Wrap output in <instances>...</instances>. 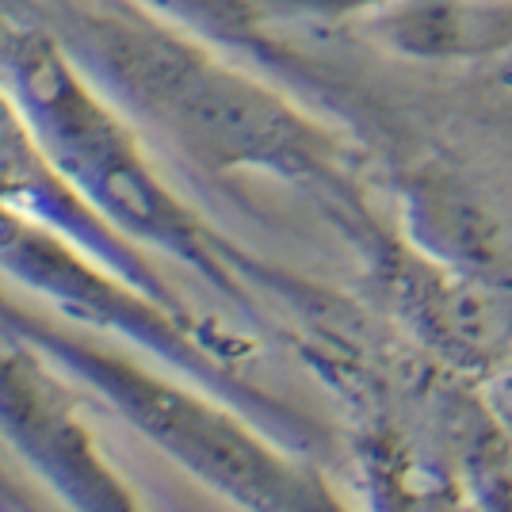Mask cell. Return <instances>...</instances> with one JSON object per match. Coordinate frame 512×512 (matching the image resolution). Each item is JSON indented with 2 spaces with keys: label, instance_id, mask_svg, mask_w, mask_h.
<instances>
[{
  "label": "cell",
  "instance_id": "6da1fadb",
  "mask_svg": "<svg viewBox=\"0 0 512 512\" xmlns=\"http://www.w3.org/2000/svg\"><path fill=\"white\" fill-rule=\"evenodd\" d=\"M4 88L31 134L65 180L107 222L150 253L176 256L203 276L222 279L226 256L153 169L134 127L43 39H16L4 50Z\"/></svg>",
  "mask_w": 512,
  "mask_h": 512
},
{
  "label": "cell",
  "instance_id": "3957f363",
  "mask_svg": "<svg viewBox=\"0 0 512 512\" xmlns=\"http://www.w3.org/2000/svg\"><path fill=\"white\" fill-rule=\"evenodd\" d=\"M0 276L20 283L54 318L73 329L123 344L176 375L207 386L211 394L237 398L230 375V341L211 321H199L188 306L150 295L100 256L50 234L20 214L0 207Z\"/></svg>",
  "mask_w": 512,
  "mask_h": 512
},
{
  "label": "cell",
  "instance_id": "277c9868",
  "mask_svg": "<svg viewBox=\"0 0 512 512\" xmlns=\"http://www.w3.org/2000/svg\"><path fill=\"white\" fill-rule=\"evenodd\" d=\"M0 448L65 512H150L81 413V390L0 333Z\"/></svg>",
  "mask_w": 512,
  "mask_h": 512
},
{
  "label": "cell",
  "instance_id": "7a4b0ae2",
  "mask_svg": "<svg viewBox=\"0 0 512 512\" xmlns=\"http://www.w3.org/2000/svg\"><path fill=\"white\" fill-rule=\"evenodd\" d=\"M88 58L134 119L199 165L230 169L272 161L295 146L283 107L165 27L88 23Z\"/></svg>",
  "mask_w": 512,
  "mask_h": 512
},
{
  "label": "cell",
  "instance_id": "5b68a950",
  "mask_svg": "<svg viewBox=\"0 0 512 512\" xmlns=\"http://www.w3.org/2000/svg\"><path fill=\"white\" fill-rule=\"evenodd\" d=\"M0 207L81 245L85 253L100 256L107 268L123 272L157 299L184 306L176 299L169 279L161 276L157 264L146 256V249L119 234L46 157V150L31 134L23 111L4 85H0Z\"/></svg>",
  "mask_w": 512,
  "mask_h": 512
},
{
  "label": "cell",
  "instance_id": "8992f818",
  "mask_svg": "<svg viewBox=\"0 0 512 512\" xmlns=\"http://www.w3.org/2000/svg\"><path fill=\"white\" fill-rule=\"evenodd\" d=\"M0 512H65L27 470L0 448Z\"/></svg>",
  "mask_w": 512,
  "mask_h": 512
}]
</instances>
